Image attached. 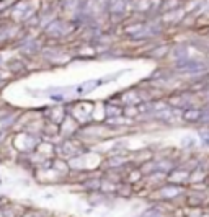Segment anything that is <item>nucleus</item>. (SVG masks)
Instances as JSON below:
<instances>
[{
  "label": "nucleus",
  "instance_id": "obj_1",
  "mask_svg": "<svg viewBox=\"0 0 209 217\" xmlns=\"http://www.w3.org/2000/svg\"><path fill=\"white\" fill-rule=\"evenodd\" d=\"M199 116H201V110H186V111H183V119L188 121V123L199 121Z\"/></svg>",
  "mask_w": 209,
  "mask_h": 217
},
{
  "label": "nucleus",
  "instance_id": "obj_2",
  "mask_svg": "<svg viewBox=\"0 0 209 217\" xmlns=\"http://www.w3.org/2000/svg\"><path fill=\"white\" fill-rule=\"evenodd\" d=\"M141 217H164V214H160L159 211H157V207H150L149 211H146Z\"/></svg>",
  "mask_w": 209,
  "mask_h": 217
}]
</instances>
